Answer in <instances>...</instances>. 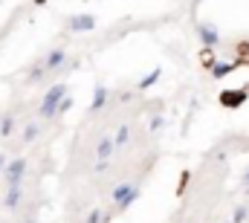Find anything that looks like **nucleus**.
Here are the masks:
<instances>
[{
    "label": "nucleus",
    "instance_id": "f257e3e1",
    "mask_svg": "<svg viewBox=\"0 0 249 223\" xmlns=\"http://www.w3.org/2000/svg\"><path fill=\"white\" fill-rule=\"evenodd\" d=\"M64 96H70V87L58 81V84H53L47 93H44V102H41V108H38V116L44 119V122H53L55 116H58V105H61Z\"/></svg>",
    "mask_w": 249,
    "mask_h": 223
},
{
    "label": "nucleus",
    "instance_id": "423d86ee",
    "mask_svg": "<svg viewBox=\"0 0 249 223\" xmlns=\"http://www.w3.org/2000/svg\"><path fill=\"white\" fill-rule=\"evenodd\" d=\"M93 154H96V160H113V154H116V142H113V136H102Z\"/></svg>",
    "mask_w": 249,
    "mask_h": 223
},
{
    "label": "nucleus",
    "instance_id": "f03ea898",
    "mask_svg": "<svg viewBox=\"0 0 249 223\" xmlns=\"http://www.w3.org/2000/svg\"><path fill=\"white\" fill-rule=\"evenodd\" d=\"M64 64H67V50H64V47H55V50H50L47 56H44L38 64H35V67H32L29 78L35 81V78H41V75H47V73H58Z\"/></svg>",
    "mask_w": 249,
    "mask_h": 223
},
{
    "label": "nucleus",
    "instance_id": "9b49d317",
    "mask_svg": "<svg viewBox=\"0 0 249 223\" xmlns=\"http://www.w3.org/2000/svg\"><path fill=\"white\" fill-rule=\"evenodd\" d=\"M113 142H116V148H124V145L130 142V125H127V122H122V125L113 130Z\"/></svg>",
    "mask_w": 249,
    "mask_h": 223
},
{
    "label": "nucleus",
    "instance_id": "0eeeda50",
    "mask_svg": "<svg viewBox=\"0 0 249 223\" xmlns=\"http://www.w3.org/2000/svg\"><path fill=\"white\" fill-rule=\"evenodd\" d=\"M110 102V90L105 87V84H99L96 87V93H93V102H90V108H87V113H99L105 105Z\"/></svg>",
    "mask_w": 249,
    "mask_h": 223
},
{
    "label": "nucleus",
    "instance_id": "39448f33",
    "mask_svg": "<svg viewBox=\"0 0 249 223\" xmlns=\"http://www.w3.org/2000/svg\"><path fill=\"white\" fill-rule=\"evenodd\" d=\"M20 197H23V183L6 186V191H3V206H6L9 212H18V206H20Z\"/></svg>",
    "mask_w": 249,
    "mask_h": 223
},
{
    "label": "nucleus",
    "instance_id": "ddd939ff",
    "mask_svg": "<svg viewBox=\"0 0 249 223\" xmlns=\"http://www.w3.org/2000/svg\"><path fill=\"white\" fill-rule=\"evenodd\" d=\"M157 81H160V70L148 73V75H145V78H142V81H139L136 87H139V90H148V87H151V84H157Z\"/></svg>",
    "mask_w": 249,
    "mask_h": 223
},
{
    "label": "nucleus",
    "instance_id": "20e7f679",
    "mask_svg": "<svg viewBox=\"0 0 249 223\" xmlns=\"http://www.w3.org/2000/svg\"><path fill=\"white\" fill-rule=\"evenodd\" d=\"M67 29H70V32H90V29H96V18L87 15V12L70 15V18H67Z\"/></svg>",
    "mask_w": 249,
    "mask_h": 223
},
{
    "label": "nucleus",
    "instance_id": "4468645a",
    "mask_svg": "<svg viewBox=\"0 0 249 223\" xmlns=\"http://www.w3.org/2000/svg\"><path fill=\"white\" fill-rule=\"evenodd\" d=\"M6 166H9V160H6V154H0V174L6 171Z\"/></svg>",
    "mask_w": 249,
    "mask_h": 223
},
{
    "label": "nucleus",
    "instance_id": "2eb2a0df",
    "mask_svg": "<svg viewBox=\"0 0 249 223\" xmlns=\"http://www.w3.org/2000/svg\"><path fill=\"white\" fill-rule=\"evenodd\" d=\"M0 209H3V197H0Z\"/></svg>",
    "mask_w": 249,
    "mask_h": 223
},
{
    "label": "nucleus",
    "instance_id": "7ed1b4c3",
    "mask_svg": "<svg viewBox=\"0 0 249 223\" xmlns=\"http://www.w3.org/2000/svg\"><path fill=\"white\" fill-rule=\"evenodd\" d=\"M0 177L6 180V186L23 183V177H26V160H23V157H18V160H9V166H6V171H3Z\"/></svg>",
    "mask_w": 249,
    "mask_h": 223
},
{
    "label": "nucleus",
    "instance_id": "f8f14e48",
    "mask_svg": "<svg viewBox=\"0 0 249 223\" xmlns=\"http://www.w3.org/2000/svg\"><path fill=\"white\" fill-rule=\"evenodd\" d=\"M15 128H18V119H15L12 113H6V116L0 119V136H12Z\"/></svg>",
    "mask_w": 249,
    "mask_h": 223
},
{
    "label": "nucleus",
    "instance_id": "1a4fd4ad",
    "mask_svg": "<svg viewBox=\"0 0 249 223\" xmlns=\"http://www.w3.org/2000/svg\"><path fill=\"white\" fill-rule=\"evenodd\" d=\"M244 102H247L244 90H226V93H220V105L223 108H241Z\"/></svg>",
    "mask_w": 249,
    "mask_h": 223
},
{
    "label": "nucleus",
    "instance_id": "6e6552de",
    "mask_svg": "<svg viewBox=\"0 0 249 223\" xmlns=\"http://www.w3.org/2000/svg\"><path fill=\"white\" fill-rule=\"evenodd\" d=\"M197 35H200V41H203L206 47H217V44H220V35H217V29H214L212 23H200Z\"/></svg>",
    "mask_w": 249,
    "mask_h": 223
},
{
    "label": "nucleus",
    "instance_id": "9d476101",
    "mask_svg": "<svg viewBox=\"0 0 249 223\" xmlns=\"http://www.w3.org/2000/svg\"><path fill=\"white\" fill-rule=\"evenodd\" d=\"M41 133V122H23V130H20V145H32Z\"/></svg>",
    "mask_w": 249,
    "mask_h": 223
}]
</instances>
